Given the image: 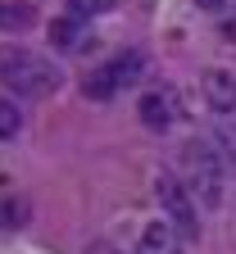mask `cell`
I'll return each mask as SVG.
<instances>
[{"label":"cell","mask_w":236,"mask_h":254,"mask_svg":"<svg viewBox=\"0 0 236 254\" xmlns=\"http://www.w3.org/2000/svg\"><path fill=\"white\" fill-rule=\"evenodd\" d=\"M195 5H200V9H223L227 0H195Z\"/></svg>","instance_id":"5bb4252c"},{"label":"cell","mask_w":236,"mask_h":254,"mask_svg":"<svg viewBox=\"0 0 236 254\" xmlns=\"http://www.w3.org/2000/svg\"><path fill=\"white\" fill-rule=\"evenodd\" d=\"M155 200H159V209H163V222H168V227H173L182 241H195V236H200L195 200H191V190H186L177 177L159 173V182H155Z\"/></svg>","instance_id":"3957f363"},{"label":"cell","mask_w":236,"mask_h":254,"mask_svg":"<svg viewBox=\"0 0 236 254\" xmlns=\"http://www.w3.org/2000/svg\"><path fill=\"white\" fill-rule=\"evenodd\" d=\"M205 100H209L218 114H236V73L209 68V73H205Z\"/></svg>","instance_id":"8992f818"},{"label":"cell","mask_w":236,"mask_h":254,"mask_svg":"<svg viewBox=\"0 0 236 254\" xmlns=\"http://www.w3.org/2000/svg\"><path fill=\"white\" fill-rule=\"evenodd\" d=\"M0 82L18 91L23 100H41L59 86V68L37 50H5L0 55Z\"/></svg>","instance_id":"6da1fadb"},{"label":"cell","mask_w":236,"mask_h":254,"mask_svg":"<svg viewBox=\"0 0 236 254\" xmlns=\"http://www.w3.org/2000/svg\"><path fill=\"white\" fill-rule=\"evenodd\" d=\"M18 105H9V100H0V141H5V136H14L18 132Z\"/></svg>","instance_id":"8fae6325"},{"label":"cell","mask_w":236,"mask_h":254,"mask_svg":"<svg viewBox=\"0 0 236 254\" xmlns=\"http://www.w3.org/2000/svg\"><path fill=\"white\" fill-rule=\"evenodd\" d=\"M91 254H118L114 245H91Z\"/></svg>","instance_id":"9a60e30c"},{"label":"cell","mask_w":236,"mask_h":254,"mask_svg":"<svg viewBox=\"0 0 236 254\" xmlns=\"http://www.w3.org/2000/svg\"><path fill=\"white\" fill-rule=\"evenodd\" d=\"M141 68H146V59H141L137 50H127V55L109 59L105 68H95V73L86 77V95H91V100H109L114 91L137 86V82H141Z\"/></svg>","instance_id":"277c9868"},{"label":"cell","mask_w":236,"mask_h":254,"mask_svg":"<svg viewBox=\"0 0 236 254\" xmlns=\"http://www.w3.org/2000/svg\"><path fill=\"white\" fill-rule=\"evenodd\" d=\"M50 41H55V50H64V55H78V50H86L91 32H86V23L73 14V18H55V23H50Z\"/></svg>","instance_id":"52a82bcc"},{"label":"cell","mask_w":236,"mask_h":254,"mask_svg":"<svg viewBox=\"0 0 236 254\" xmlns=\"http://www.w3.org/2000/svg\"><path fill=\"white\" fill-rule=\"evenodd\" d=\"M182 186L191 190V195H200V204H223V164L209 141H191L182 150Z\"/></svg>","instance_id":"7a4b0ae2"},{"label":"cell","mask_w":236,"mask_h":254,"mask_svg":"<svg viewBox=\"0 0 236 254\" xmlns=\"http://www.w3.org/2000/svg\"><path fill=\"white\" fill-rule=\"evenodd\" d=\"M23 222H27V200L18 195V190H0V227L14 232V227H23Z\"/></svg>","instance_id":"30bf717a"},{"label":"cell","mask_w":236,"mask_h":254,"mask_svg":"<svg viewBox=\"0 0 236 254\" xmlns=\"http://www.w3.org/2000/svg\"><path fill=\"white\" fill-rule=\"evenodd\" d=\"M69 5H73V14H78V18H86V14H109L118 0H69Z\"/></svg>","instance_id":"7c38bea8"},{"label":"cell","mask_w":236,"mask_h":254,"mask_svg":"<svg viewBox=\"0 0 236 254\" xmlns=\"http://www.w3.org/2000/svg\"><path fill=\"white\" fill-rule=\"evenodd\" d=\"M177 118V95L173 91H150L141 100V123L150 127V132H163V127H173Z\"/></svg>","instance_id":"5b68a950"},{"label":"cell","mask_w":236,"mask_h":254,"mask_svg":"<svg viewBox=\"0 0 236 254\" xmlns=\"http://www.w3.org/2000/svg\"><path fill=\"white\" fill-rule=\"evenodd\" d=\"M223 37L236 46V9H227V14H223Z\"/></svg>","instance_id":"4fadbf2b"},{"label":"cell","mask_w":236,"mask_h":254,"mask_svg":"<svg viewBox=\"0 0 236 254\" xmlns=\"http://www.w3.org/2000/svg\"><path fill=\"white\" fill-rule=\"evenodd\" d=\"M209 145H214V154H218V164H223L227 173H236V118H218Z\"/></svg>","instance_id":"9c48e42d"},{"label":"cell","mask_w":236,"mask_h":254,"mask_svg":"<svg viewBox=\"0 0 236 254\" xmlns=\"http://www.w3.org/2000/svg\"><path fill=\"white\" fill-rule=\"evenodd\" d=\"M137 254H182V236L159 218V222H150V227L141 232V250Z\"/></svg>","instance_id":"ba28073f"}]
</instances>
